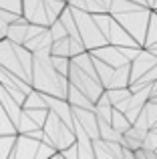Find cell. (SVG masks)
Masks as SVG:
<instances>
[{
	"instance_id": "obj_1",
	"label": "cell",
	"mask_w": 157,
	"mask_h": 159,
	"mask_svg": "<svg viewBox=\"0 0 157 159\" xmlns=\"http://www.w3.org/2000/svg\"><path fill=\"white\" fill-rule=\"evenodd\" d=\"M51 36H52V40L67 36V28H65V24L61 22V20H52V26H51Z\"/></svg>"
}]
</instances>
